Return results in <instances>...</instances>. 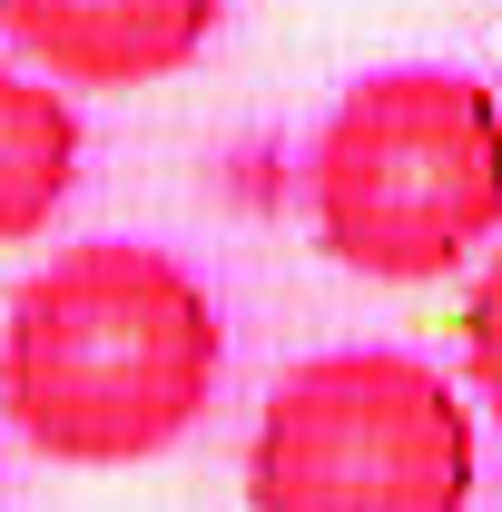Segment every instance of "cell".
Instances as JSON below:
<instances>
[{
  "label": "cell",
  "mask_w": 502,
  "mask_h": 512,
  "mask_svg": "<svg viewBox=\"0 0 502 512\" xmlns=\"http://www.w3.org/2000/svg\"><path fill=\"white\" fill-rule=\"evenodd\" d=\"M306 227L365 286H443L502 237V89L375 69L306 138Z\"/></svg>",
  "instance_id": "obj_2"
},
{
  "label": "cell",
  "mask_w": 502,
  "mask_h": 512,
  "mask_svg": "<svg viewBox=\"0 0 502 512\" xmlns=\"http://www.w3.org/2000/svg\"><path fill=\"white\" fill-rule=\"evenodd\" d=\"M227 0H0V50L50 89H158L217 40Z\"/></svg>",
  "instance_id": "obj_4"
},
{
  "label": "cell",
  "mask_w": 502,
  "mask_h": 512,
  "mask_svg": "<svg viewBox=\"0 0 502 512\" xmlns=\"http://www.w3.org/2000/svg\"><path fill=\"white\" fill-rule=\"evenodd\" d=\"M463 384L502 424V237L473 256V296H463Z\"/></svg>",
  "instance_id": "obj_6"
},
{
  "label": "cell",
  "mask_w": 502,
  "mask_h": 512,
  "mask_svg": "<svg viewBox=\"0 0 502 512\" xmlns=\"http://www.w3.org/2000/svg\"><path fill=\"white\" fill-rule=\"evenodd\" d=\"M473 483V404L404 345L306 355L247 434V512H473Z\"/></svg>",
  "instance_id": "obj_3"
},
{
  "label": "cell",
  "mask_w": 502,
  "mask_h": 512,
  "mask_svg": "<svg viewBox=\"0 0 502 512\" xmlns=\"http://www.w3.org/2000/svg\"><path fill=\"white\" fill-rule=\"evenodd\" d=\"M79 109L69 89H50L30 60L0 50V247H40L60 227V207L79 197Z\"/></svg>",
  "instance_id": "obj_5"
},
{
  "label": "cell",
  "mask_w": 502,
  "mask_h": 512,
  "mask_svg": "<svg viewBox=\"0 0 502 512\" xmlns=\"http://www.w3.org/2000/svg\"><path fill=\"white\" fill-rule=\"evenodd\" d=\"M227 375V325L148 237H89L20 276L0 316V414L69 473H128L197 434Z\"/></svg>",
  "instance_id": "obj_1"
}]
</instances>
